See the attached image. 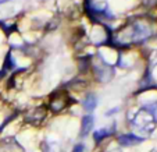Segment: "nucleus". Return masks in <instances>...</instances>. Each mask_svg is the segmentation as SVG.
Masks as SVG:
<instances>
[{
    "label": "nucleus",
    "instance_id": "f257e3e1",
    "mask_svg": "<svg viewBox=\"0 0 157 152\" xmlns=\"http://www.w3.org/2000/svg\"><path fill=\"white\" fill-rule=\"evenodd\" d=\"M129 124L133 130L143 135H149L156 128V116L146 109H139L132 117H128Z\"/></svg>",
    "mask_w": 157,
    "mask_h": 152
},
{
    "label": "nucleus",
    "instance_id": "f03ea898",
    "mask_svg": "<svg viewBox=\"0 0 157 152\" xmlns=\"http://www.w3.org/2000/svg\"><path fill=\"white\" fill-rule=\"evenodd\" d=\"M70 101H71V96H70L68 91L64 90H59L54 91L48 99V103H46V107L48 110L53 114H59L61 113L64 109L70 106Z\"/></svg>",
    "mask_w": 157,
    "mask_h": 152
},
{
    "label": "nucleus",
    "instance_id": "7ed1b4c3",
    "mask_svg": "<svg viewBox=\"0 0 157 152\" xmlns=\"http://www.w3.org/2000/svg\"><path fill=\"white\" fill-rule=\"evenodd\" d=\"M90 73L98 82L106 84L111 81V78L114 77V66H110L98 57V62L92 60V63H90Z\"/></svg>",
    "mask_w": 157,
    "mask_h": 152
},
{
    "label": "nucleus",
    "instance_id": "20e7f679",
    "mask_svg": "<svg viewBox=\"0 0 157 152\" xmlns=\"http://www.w3.org/2000/svg\"><path fill=\"white\" fill-rule=\"evenodd\" d=\"M48 112L49 110H48V107H46V105L35 106V107H32V109H29V110H27L24 113V122L27 123V124L38 127V126H40L42 123L46 120V117H48Z\"/></svg>",
    "mask_w": 157,
    "mask_h": 152
},
{
    "label": "nucleus",
    "instance_id": "39448f33",
    "mask_svg": "<svg viewBox=\"0 0 157 152\" xmlns=\"http://www.w3.org/2000/svg\"><path fill=\"white\" fill-rule=\"evenodd\" d=\"M145 141V137L136 135L135 133H127V134H120L117 137V144L121 148H131V146L139 145Z\"/></svg>",
    "mask_w": 157,
    "mask_h": 152
},
{
    "label": "nucleus",
    "instance_id": "423d86ee",
    "mask_svg": "<svg viewBox=\"0 0 157 152\" xmlns=\"http://www.w3.org/2000/svg\"><path fill=\"white\" fill-rule=\"evenodd\" d=\"M116 133H117V126L116 123H111L109 127H101L99 130H96L93 133V141H95V144H100L107 138L113 137Z\"/></svg>",
    "mask_w": 157,
    "mask_h": 152
},
{
    "label": "nucleus",
    "instance_id": "0eeeda50",
    "mask_svg": "<svg viewBox=\"0 0 157 152\" xmlns=\"http://www.w3.org/2000/svg\"><path fill=\"white\" fill-rule=\"evenodd\" d=\"M93 126H95V116L93 114H85L81 119L79 126V135L82 138H86L90 133L93 131Z\"/></svg>",
    "mask_w": 157,
    "mask_h": 152
},
{
    "label": "nucleus",
    "instance_id": "6e6552de",
    "mask_svg": "<svg viewBox=\"0 0 157 152\" xmlns=\"http://www.w3.org/2000/svg\"><path fill=\"white\" fill-rule=\"evenodd\" d=\"M98 103H99V99H98V95L95 92H88L82 99V109L86 112V114H92L95 112V109L98 107Z\"/></svg>",
    "mask_w": 157,
    "mask_h": 152
},
{
    "label": "nucleus",
    "instance_id": "1a4fd4ad",
    "mask_svg": "<svg viewBox=\"0 0 157 152\" xmlns=\"http://www.w3.org/2000/svg\"><path fill=\"white\" fill-rule=\"evenodd\" d=\"M2 69H3L6 73H9V71H13V73H14L15 70H17V62H15V59H14L13 50H9V52L6 53V56H4V59H3V64H2Z\"/></svg>",
    "mask_w": 157,
    "mask_h": 152
},
{
    "label": "nucleus",
    "instance_id": "9d476101",
    "mask_svg": "<svg viewBox=\"0 0 157 152\" xmlns=\"http://www.w3.org/2000/svg\"><path fill=\"white\" fill-rule=\"evenodd\" d=\"M140 3L146 9H153V7L157 6V0H140Z\"/></svg>",
    "mask_w": 157,
    "mask_h": 152
},
{
    "label": "nucleus",
    "instance_id": "9b49d317",
    "mask_svg": "<svg viewBox=\"0 0 157 152\" xmlns=\"http://www.w3.org/2000/svg\"><path fill=\"white\" fill-rule=\"evenodd\" d=\"M71 152H85V144H82V142L75 144Z\"/></svg>",
    "mask_w": 157,
    "mask_h": 152
},
{
    "label": "nucleus",
    "instance_id": "f8f14e48",
    "mask_svg": "<svg viewBox=\"0 0 157 152\" xmlns=\"http://www.w3.org/2000/svg\"><path fill=\"white\" fill-rule=\"evenodd\" d=\"M118 110H120V107H114V109H110V110L106 112V114H104V116H106V117H110V116H113L114 113H117Z\"/></svg>",
    "mask_w": 157,
    "mask_h": 152
},
{
    "label": "nucleus",
    "instance_id": "ddd939ff",
    "mask_svg": "<svg viewBox=\"0 0 157 152\" xmlns=\"http://www.w3.org/2000/svg\"><path fill=\"white\" fill-rule=\"evenodd\" d=\"M9 2H11V0H0V4H4V3H9Z\"/></svg>",
    "mask_w": 157,
    "mask_h": 152
},
{
    "label": "nucleus",
    "instance_id": "4468645a",
    "mask_svg": "<svg viewBox=\"0 0 157 152\" xmlns=\"http://www.w3.org/2000/svg\"><path fill=\"white\" fill-rule=\"evenodd\" d=\"M110 152H121V149L117 148V149H114V151H110Z\"/></svg>",
    "mask_w": 157,
    "mask_h": 152
}]
</instances>
